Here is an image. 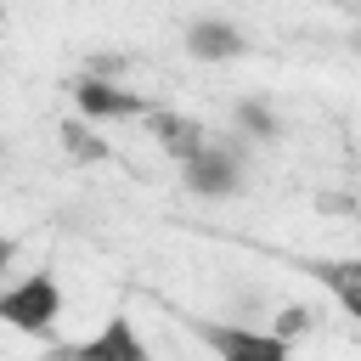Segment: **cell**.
Here are the masks:
<instances>
[{"mask_svg":"<svg viewBox=\"0 0 361 361\" xmlns=\"http://www.w3.org/2000/svg\"><path fill=\"white\" fill-rule=\"evenodd\" d=\"M0 316H6L17 333H45V327L62 316V288L39 271V276H28V282H17V288L0 293Z\"/></svg>","mask_w":361,"mask_h":361,"instance_id":"1","label":"cell"},{"mask_svg":"<svg viewBox=\"0 0 361 361\" xmlns=\"http://www.w3.org/2000/svg\"><path fill=\"white\" fill-rule=\"evenodd\" d=\"M197 338H203L220 361H288V338H276V333H248V327L197 322Z\"/></svg>","mask_w":361,"mask_h":361,"instance_id":"2","label":"cell"},{"mask_svg":"<svg viewBox=\"0 0 361 361\" xmlns=\"http://www.w3.org/2000/svg\"><path fill=\"white\" fill-rule=\"evenodd\" d=\"M62 361H152V355H147V344H141L135 322H130V316H113L96 338H85V344L62 350Z\"/></svg>","mask_w":361,"mask_h":361,"instance_id":"3","label":"cell"},{"mask_svg":"<svg viewBox=\"0 0 361 361\" xmlns=\"http://www.w3.org/2000/svg\"><path fill=\"white\" fill-rule=\"evenodd\" d=\"M186 186L197 192V197H226V192H237V147H203L192 164H186Z\"/></svg>","mask_w":361,"mask_h":361,"instance_id":"4","label":"cell"},{"mask_svg":"<svg viewBox=\"0 0 361 361\" xmlns=\"http://www.w3.org/2000/svg\"><path fill=\"white\" fill-rule=\"evenodd\" d=\"M73 102H79L85 118H135V113H147V102L135 90H118V85H102V79H79Z\"/></svg>","mask_w":361,"mask_h":361,"instance_id":"5","label":"cell"},{"mask_svg":"<svg viewBox=\"0 0 361 361\" xmlns=\"http://www.w3.org/2000/svg\"><path fill=\"white\" fill-rule=\"evenodd\" d=\"M147 130H152L158 147H164L169 158H180V164H192V158L209 147V141H203V124H197V118H180V113H152Z\"/></svg>","mask_w":361,"mask_h":361,"instance_id":"6","label":"cell"},{"mask_svg":"<svg viewBox=\"0 0 361 361\" xmlns=\"http://www.w3.org/2000/svg\"><path fill=\"white\" fill-rule=\"evenodd\" d=\"M310 276H316L350 316H361V259H310Z\"/></svg>","mask_w":361,"mask_h":361,"instance_id":"7","label":"cell"},{"mask_svg":"<svg viewBox=\"0 0 361 361\" xmlns=\"http://www.w3.org/2000/svg\"><path fill=\"white\" fill-rule=\"evenodd\" d=\"M186 51L203 56V62H220V56H237V51H243V34H237L231 23H192Z\"/></svg>","mask_w":361,"mask_h":361,"instance_id":"8","label":"cell"},{"mask_svg":"<svg viewBox=\"0 0 361 361\" xmlns=\"http://www.w3.org/2000/svg\"><path fill=\"white\" fill-rule=\"evenodd\" d=\"M62 141H68V152H73V158H102V152H107L85 124H62Z\"/></svg>","mask_w":361,"mask_h":361,"instance_id":"9","label":"cell"},{"mask_svg":"<svg viewBox=\"0 0 361 361\" xmlns=\"http://www.w3.org/2000/svg\"><path fill=\"white\" fill-rule=\"evenodd\" d=\"M237 124L254 130V135H276V113H265L259 102H243V107H237Z\"/></svg>","mask_w":361,"mask_h":361,"instance_id":"10","label":"cell"},{"mask_svg":"<svg viewBox=\"0 0 361 361\" xmlns=\"http://www.w3.org/2000/svg\"><path fill=\"white\" fill-rule=\"evenodd\" d=\"M310 327V310L305 305H288L282 316H276V338H293V333H305Z\"/></svg>","mask_w":361,"mask_h":361,"instance_id":"11","label":"cell"}]
</instances>
